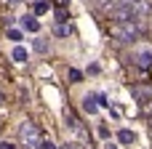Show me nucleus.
Returning a JSON list of instances; mask_svg holds the SVG:
<instances>
[{
    "mask_svg": "<svg viewBox=\"0 0 152 149\" xmlns=\"http://www.w3.org/2000/svg\"><path fill=\"white\" fill-rule=\"evenodd\" d=\"M19 141L24 144V149H43V131L35 123H24L19 128Z\"/></svg>",
    "mask_w": 152,
    "mask_h": 149,
    "instance_id": "f03ea898",
    "label": "nucleus"
},
{
    "mask_svg": "<svg viewBox=\"0 0 152 149\" xmlns=\"http://www.w3.org/2000/svg\"><path fill=\"white\" fill-rule=\"evenodd\" d=\"M144 35V27L136 19H115L110 24V37L118 43H134Z\"/></svg>",
    "mask_w": 152,
    "mask_h": 149,
    "instance_id": "f257e3e1",
    "label": "nucleus"
},
{
    "mask_svg": "<svg viewBox=\"0 0 152 149\" xmlns=\"http://www.w3.org/2000/svg\"><path fill=\"white\" fill-rule=\"evenodd\" d=\"M21 27H24L27 32H37V29H40L37 19H32V16H21Z\"/></svg>",
    "mask_w": 152,
    "mask_h": 149,
    "instance_id": "423d86ee",
    "label": "nucleus"
},
{
    "mask_svg": "<svg viewBox=\"0 0 152 149\" xmlns=\"http://www.w3.org/2000/svg\"><path fill=\"white\" fill-rule=\"evenodd\" d=\"M64 117H67V125H69L72 131H80V128H83V125H80V120H77V115H75V112H72L69 107L64 109Z\"/></svg>",
    "mask_w": 152,
    "mask_h": 149,
    "instance_id": "39448f33",
    "label": "nucleus"
},
{
    "mask_svg": "<svg viewBox=\"0 0 152 149\" xmlns=\"http://www.w3.org/2000/svg\"><path fill=\"white\" fill-rule=\"evenodd\" d=\"M61 149H75V144H64V147H61Z\"/></svg>",
    "mask_w": 152,
    "mask_h": 149,
    "instance_id": "412c9836",
    "label": "nucleus"
},
{
    "mask_svg": "<svg viewBox=\"0 0 152 149\" xmlns=\"http://www.w3.org/2000/svg\"><path fill=\"white\" fill-rule=\"evenodd\" d=\"M32 11H35V13H45V11H48V3H45V0H37V3L32 5Z\"/></svg>",
    "mask_w": 152,
    "mask_h": 149,
    "instance_id": "f8f14e48",
    "label": "nucleus"
},
{
    "mask_svg": "<svg viewBox=\"0 0 152 149\" xmlns=\"http://www.w3.org/2000/svg\"><path fill=\"white\" fill-rule=\"evenodd\" d=\"M150 131H152V117H150Z\"/></svg>",
    "mask_w": 152,
    "mask_h": 149,
    "instance_id": "b1692460",
    "label": "nucleus"
},
{
    "mask_svg": "<svg viewBox=\"0 0 152 149\" xmlns=\"http://www.w3.org/2000/svg\"><path fill=\"white\" fill-rule=\"evenodd\" d=\"M8 3H21V0H8Z\"/></svg>",
    "mask_w": 152,
    "mask_h": 149,
    "instance_id": "5701e85b",
    "label": "nucleus"
},
{
    "mask_svg": "<svg viewBox=\"0 0 152 149\" xmlns=\"http://www.w3.org/2000/svg\"><path fill=\"white\" fill-rule=\"evenodd\" d=\"M96 101H99V107H110V101H107V96H102V93L96 96Z\"/></svg>",
    "mask_w": 152,
    "mask_h": 149,
    "instance_id": "dca6fc26",
    "label": "nucleus"
},
{
    "mask_svg": "<svg viewBox=\"0 0 152 149\" xmlns=\"http://www.w3.org/2000/svg\"><path fill=\"white\" fill-rule=\"evenodd\" d=\"M35 51L45 53V51H48V37H35Z\"/></svg>",
    "mask_w": 152,
    "mask_h": 149,
    "instance_id": "9d476101",
    "label": "nucleus"
},
{
    "mask_svg": "<svg viewBox=\"0 0 152 149\" xmlns=\"http://www.w3.org/2000/svg\"><path fill=\"white\" fill-rule=\"evenodd\" d=\"M67 16H69V13H67L64 8H59V11H56V21H67Z\"/></svg>",
    "mask_w": 152,
    "mask_h": 149,
    "instance_id": "2eb2a0df",
    "label": "nucleus"
},
{
    "mask_svg": "<svg viewBox=\"0 0 152 149\" xmlns=\"http://www.w3.org/2000/svg\"><path fill=\"white\" fill-rule=\"evenodd\" d=\"M83 109H86L88 115H94V112L99 109V101H96V96H86V99H83Z\"/></svg>",
    "mask_w": 152,
    "mask_h": 149,
    "instance_id": "0eeeda50",
    "label": "nucleus"
},
{
    "mask_svg": "<svg viewBox=\"0 0 152 149\" xmlns=\"http://www.w3.org/2000/svg\"><path fill=\"white\" fill-rule=\"evenodd\" d=\"M104 149H118V147H115V144H107V147H104Z\"/></svg>",
    "mask_w": 152,
    "mask_h": 149,
    "instance_id": "4be33fe9",
    "label": "nucleus"
},
{
    "mask_svg": "<svg viewBox=\"0 0 152 149\" xmlns=\"http://www.w3.org/2000/svg\"><path fill=\"white\" fill-rule=\"evenodd\" d=\"M131 93L139 99V104H150L152 101V85H131Z\"/></svg>",
    "mask_w": 152,
    "mask_h": 149,
    "instance_id": "20e7f679",
    "label": "nucleus"
},
{
    "mask_svg": "<svg viewBox=\"0 0 152 149\" xmlns=\"http://www.w3.org/2000/svg\"><path fill=\"white\" fill-rule=\"evenodd\" d=\"M80 80H83V75L77 69H69V83H80Z\"/></svg>",
    "mask_w": 152,
    "mask_h": 149,
    "instance_id": "ddd939ff",
    "label": "nucleus"
},
{
    "mask_svg": "<svg viewBox=\"0 0 152 149\" xmlns=\"http://www.w3.org/2000/svg\"><path fill=\"white\" fill-rule=\"evenodd\" d=\"M0 149H13V147H11V144H5V141H3V144H0Z\"/></svg>",
    "mask_w": 152,
    "mask_h": 149,
    "instance_id": "aec40b11",
    "label": "nucleus"
},
{
    "mask_svg": "<svg viewBox=\"0 0 152 149\" xmlns=\"http://www.w3.org/2000/svg\"><path fill=\"white\" fill-rule=\"evenodd\" d=\"M56 35H59V37H67V35H72V27L64 24V21H59V24H56Z\"/></svg>",
    "mask_w": 152,
    "mask_h": 149,
    "instance_id": "1a4fd4ad",
    "label": "nucleus"
},
{
    "mask_svg": "<svg viewBox=\"0 0 152 149\" xmlns=\"http://www.w3.org/2000/svg\"><path fill=\"white\" fill-rule=\"evenodd\" d=\"M13 61H27V51H24L21 45L13 48Z\"/></svg>",
    "mask_w": 152,
    "mask_h": 149,
    "instance_id": "9b49d317",
    "label": "nucleus"
},
{
    "mask_svg": "<svg viewBox=\"0 0 152 149\" xmlns=\"http://www.w3.org/2000/svg\"><path fill=\"white\" fill-rule=\"evenodd\" d=\"M150 69H152V67H150Z\"/></svg>",
    "mask_w": 152,
    "mask_h": 149,
    "instance_id": "393cba45",
    "label": "nucleus"
},
{
    "mask_svg": "<svg viewBox=\"0 0 152 149\" xmlns=\"http://www.w3.org/2000/svg\"><path fill=\"white\" fill-rule=\"evenodd\" d=\"M8 37H11L13 43H19V40H21V32H19V29H8Z\"/></svg>",
    "mask_w": 152,
    "mask_h": 149,
    "instance_id": "4468645a",
    "label": "nucleus"
},
{
    "mask_svg": "<svg viewBox=\"0 0 152 149\" xmlns=\"http://www.w3.org/2000/svg\"><path fill=\"white\" fill-rule=\"evenodd\" d=\"M118 141H120V144H134L136 136H134V131H120V133H118Z\"/></svg>",
    "mask_w": 152,
    "mask_h": 149,
    "instance_id": "6e6552de",
    "label": "nucleus"
},
{
    "mask_svg": "<svg viewBox=\"0 0 152 149\" xmlns=\"http://www.w3.org/2000/svg\"><path fill=\"white\" fill-rule=\"evenodd\" d=\"M43 149H56V147H53L51 141H43Z\"/></svg>",
    "mask_w": 152,
    "mask_h": 149,
    "instance_id": "6ab92c4d",
    "label": "nucleus"
},
{
    "mask_svg": "<svg viewBox=\"0 0 152 149\" xmlns=\"http://www.w3.org/2000/svg\"><path fill=\"white\" fill-rule=\"evenodd\" d=\"M128 59H131V64H136L139 69H150L152 67V48H134Z\"/></svg>",
    "mask_w": 152,
    "mask_h": 149,
    "instance_id": "7ed1b4c3",
    "label": "nucleus"
},
{
    "mask_svg": "<svg viewBox=\"0 0 152 149\" xmlns=\"http://www.w3.org/2000/svg\"><path fill=\"white\" fill-rule=\"evenodd\" d=\"M53 3H56L59 8H64V5H69V0H53Z\"/></svg>",
    "mask_w": 152,
    "mask_h": 149,
    "instance_id": "a211bd4d",
    "label": "nucleus"
},
{
    "mask_svg": "<svg viewBox=\"0 0 152 149\" xmlns=\"http://www.w3.org/2000/svg\"><path fill=\"white\" fill-rule=\"evenodd\" d=\"M99 136H102V139H110V128L102 125V128H99Z\"/></svg>",
    "mask_w": 152,
    "mask_h": 149,
    "instance_id": "f3484780",
    "label": "nucleus"
}]
</instances>
